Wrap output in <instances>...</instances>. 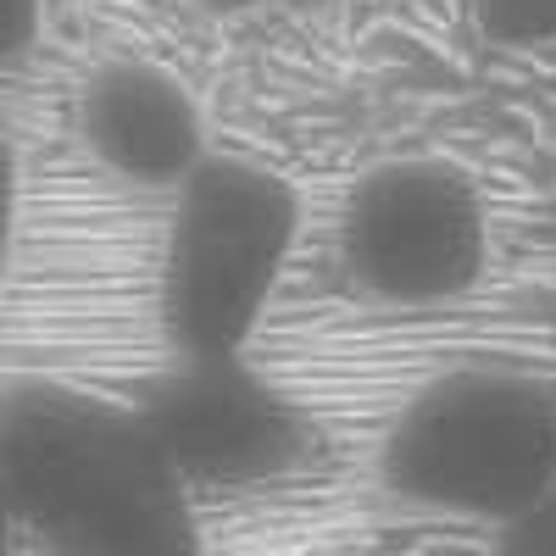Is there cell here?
Masks as SVG:
<instances>
[{
    "mask_svg": "<svg viewBox=\"0 0 556 556\" xmlns=\"http://www.w3.org/2000/svg\"><path fill=\"white\" fill-rule=\"evenodd\" d=\"M0 501L51 556H206L195 490L139 412L62 379L0 390Z\"/></svg>",
    "mask_w": 556,
    "mask_h": 556,
    "instance_id": "1",
    "label": "cell"
},
{
    "mask_svg": "<svg viewBox=\"0 0 556 556\" xmlns=\"http://www.w3.org/2000/svg\"><path fill=\"white\" fill-rule=\"evenodd\" d=\"M379 484L412 513L518 529L556 490V379L506 362L429 379L379 440Z\"/></svg>",
    "mask_w": 556,
    "mask_h": 556,
    "instance_id": "2",
    "label": "cell"
},
{
    "mask_svg": "<svg viewBox=\"0 0 556 556\" xmlns=\"http://www.w3.org/2000/svg\"><path fill=\"white\" fill-rule=\"evenodd\" d=\"M301 240V190L267 162L212 151L173 190L156 251V323L173 356H245Z\"/></svg>",
    "mask_w": 556,
    "mask_h": 556,
    "instance_id": "3",
    "label": "cell"
},
{
    "mask_svg": "<svg viewBox=\"0 0 556 556\" xmlns=\"http://www.w3.org/2000/svg\"><path fill=\"white\" fill-rule=\"evenodd\" d=\"M345 278L379 306H445L490 262V206L468 167L395 156L367 167L334 223Z\"/></svg>",
    "mask_w": 556,
    "mask_h": 556,
    "instance_id": "4",
    "label": "cell"
},
{
    "mask_svg": "<svg viewBox=\"0 0 556 556\" xmlns=\"http://www.w3.org/2000/svg\"><path fill=\"white\" fill-rule=\"evenodd\" d=\"M128 406L139 412V424L151 429V440L190 490L278 484L317 445L312 417L267 374H256L245 356L223 362L173 356Z\"/></svg>",
    "mask_w": 556,
    "mask_h": 556,
    "instance_id": "5",
    "label": "cell"
},
{
    "mask_svg": "<svg viewBox=\"0 0 556 556\" xmlns=\"http://www.w3.org/2000/svg\"><path fill=\"white\" fill-rule=\"evenodd\" d=\"M78 139L117 184L178 190L206 156V112L195 89L162 62L117 56L101 62L78 89Z\"/></svg>",
    "mask_w": 556,
    "mask_h": 556,
    "instance_id": "6",
    "label": "cell"
},
{
    "mask_svg": "<svg viewBox=\"0 0 556 556\" xmlns=\"http://www.w3.org/2000/svg\"><path fill=\"white\" fill-rule=\"evenodd\" d=\"M473 23L490 45L540 51L556 45V0H473Z\"/></svg>",
    "mask_w": 556,
    "mask_h": 556,
    "instance_id": "7",
    "label": "cell"
},
{
    "mask_svg": "<svg viewBox=\"0 0 556 556\" xmlns=\"http://www.w3.org/2000/svg\"><path fill=\"white\" fill-rule=\"evenodd\" d=\"M495 556H556V490L534 506L518 529L495 534Z\"/></svg>",
    "mask_w": 556,
    "mask_h": 556,
    "instance_id": "8",
    "label": "cell"
},
{
    "mask_svg": "<svg viewBox=\"0 0 556 556\" xmlns=\"http://www.w3.org/2000/svg\"><path fill=\"white\" fill-rule=\"evenodd\" d=\"M17 206H23V167H17V146L0 134V285H7L12 245H17Z\"/></svg>",
    "mask_w": 556,
    "mask_h": 556,
    "instance_id": "9",
    "label": "cell"
},
{
    "mask_svg": "<svg viewBox=\"0 0 556 556\" xmlns=\"http://www.w3.org/2000/svg\"><path fill=\"white\" fill-rule=\"evenodd\" d=\"M39 23H45V0H0V67L28 56V45L39 39Z\"/></svg>",
    "mask_w": 556,
    "mask_h": 556,
    "instance_id": "10",
    "label": "cell"
},
{
    "mask_svg": "<svg viewBox=\"0 0 556 556\" xmlns=\"http://www.w3.org/2000/svg\"><path fill=\"white\" fill-rule=\"evenodd\" d=\"M201 12H217V17H235V12H251V7H267V0H195Z\"/></svg>",
    "mask_w": 556,
    "mask_h": 556,
    "instance_id": "11",
    "label": "cell"
},
{
    "mask_svg": "<svg viewBox=\"0 0 556 556\" xmlns=\"http://www.w3.org/2000/svg\"><path fill=\"white\" fill-rule=\"evenodd\" d=\"M0 556H17V523L7 513V501H0Z\"/></svg>",
    "mask_w": 556,
    "mask_h": 556,
    "instance_id": "12",
    "label": "cell"
},
{
    "mask_svg": "<svg viewBox=\"0 0 556 556\" xmlns=\"http://www.w3.org/2000/svg\"><path fill=\"white\" fill-rule=\"evenodd\" d=\"M278 7H334V0H278Z\"/></svg>",
    "mask_w": 556,
    "mask_h": 556,
    "instance_id": "13",
    "label": "cell"
}]
</instances>
